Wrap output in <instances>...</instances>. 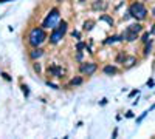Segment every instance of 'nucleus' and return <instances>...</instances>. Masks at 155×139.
I'll list each match as a JSON object with an SVG mask.
<instances>
[{
    "mask_svg": "<svg viewBox=\"0 0 155 139\" xmlns=\"http://www.w3.org/2000/svg\"><path fill=\"white\" fill-rule=\"evenodd\" d=\"M45 39H47V34H45L44 28L36 27V28H33V30L30 31L28 42H30V45H31L33 48H34V46H39V45H42V42H45Z\"/></svg>",
    "mask_w": 155,
    "mask_h": 139,
    "instance_id": "f257e3e1",
    "label": "nucleus"
},
{
    "mask_svg": "<svg viewBox=\"0 0 155 139\" xmlns=\"http://www.w3.org/2000/svg\"><path fill=\"white\" fill-rule=\"evenodd\" d=\"M129 14L132 17H135L137 20H144L146 16H147V9L141 2H135V3L130 5V8H129Z\"/></svg>",
    "mask_w": 155,
    "mask_h": 139,
    "instance_id": "f03ea898",
    "label": "nucleus"
},
{
    "mask_svg": "<svg viewBox=\"0 0 155 139\" xmlns=\"http://www.w3.org/2000/svg\"><path fill=\"white\" fill-rule=\"evenodd\" d=\"M58 23H59V9H58V8H53V9L50 11V14L45 17L42 27L47 28V30H50V28L54 30V28L58 27Z\"/></svg>",
    "mask_w": 155,
    "mask_h": 139,
    "instance_id": "7ed1b4c3",
    "label": "nucleus"
},
{
    "mask_svg": "<svg viewBox=\"0 0 155 139\" xmlns=\"http://www.w3.org/2000/svg\"><path fill=\"white\" fill-rule=\"evenodd\" d=\"M96 68L98 67H96L95 62H84V64H81V67H79V71L85 76H92L96 71Z\"/></svg>",
    "mask_w": 155,
    "mask_h": 139,
    "instance_id": "20e7f679",
    "label": "nucleus"
},
{
    "mask_svg": "<svg viewBox=\"0 0 155 139\" xmlns=\"http://www.w3.org/2000/svg\"><path fill=\"white\" fill-rule=\"evenodd\" d=\"M62 37H64V33H61L58 28H54L53 33H51V36H50V43H58Z\"/></svg>",
    "mask_w": 155,
    "mask_h": 139,
    "instance_id": "39448f33",
    "label": "nucleus"
},
{
    "mask_svg": "<svg viewBox=\"0 0 155 139\" xmlns=\"http://www.w3.org/2000/svg\"><path fill=\"white\" fill-rule=\"evenodd\" d=\"M123 39L127 40V42H134V40L138 39V33H134V31H130V30H126L124 34H123Z\"/></svg>",
    "mask_w": 155,
    "mask_h": 139,
    "instance_id": "423d86ee",
    "label": "nucleus"
},
{
    "mask_svg": "<svg viewBox=\"0 0 155 139\" xmlns=\"http://www.w3.org/2000/svg\"><path fill=\"white\" fill-rule=\"evenodd\" d=\"M106 8H107V3L104 2V0H95V2L92 3L93 11H104Z\"/></svg>",
    "mask_w": 155,
    "mask_h": 139,
    "instance_id": "0eeeda50",
    "label": "nucleus"
},
{
    "mask_svg": "<svg viewBox=\"0 0 155 139\" xmlns=\"http://www.w3.org/2000/svg\"><path fill=\"white\" fill-rule=\"evenodd\" d=\"M62 74H64V71H62L59 67H54V65L48 67V76H54V77H62Z\"/></svg>",
    "mask_w": 155,
    "mask_h": 139,
    "instance_id": "6e6552de",
    "label": "nucleus"
},
{
    "mask_svg": "<svg viewBox=\"0 0 155 139\" xmlns=\"http://www.w3.org/2000/svg\"><path fill=\"white\" fill-rule=\"evenodd\" d=\"M42 56H44V51H42L39 46H34L31 51H30V57H31L33 60H37L39 57H42Z\"/></svg>",
    "mask_w": 155,
    "mask_h": 139,
    "instance_id": "1a4fd4ad",
    "label": "nucleus"
},
{
    "mask_svg": "<svg viewBox=\"0 0 155 139\" xmlns=\"http://www.w3.org/2000/svg\"><path fill=\"white\" fill-rule=\"evenodd\" d=\"M137 62H138V60H137V57H134V56H127V57L124 56V64H123V65H124L126 68H132Z\"/></svg>",
    "mask_w": 155,
    "mask_h": 139,
    "instance_id": "9d476101",
    "label": "nucleus"
},
{
    "mask_svg": "<svg viewBox=\"0 0 155 139\" xmlns=\"http://www.w3.org/2000/svg\"><path fill=\"white\" fill-rule=\"evenodd\" d=\"M102 71H104V74H107V76H115L116 73H118V68L113 67V65H106Z\"/></svg>",
    "mask_w": 155,
    "mask_h": 139,
    "instance_id": "9b49d317",
    "label": "nucleus"
},
{
    "mask_svg": "<svg viewBox=\"0 0 155 139\" xmlns=\"http://www.w3.org/2000/svg\"><path fill=\"white\" fill-rule=\"evenodd\" d=\"M127 30H130L134 33H141V31H143V27H141L140 23H134V25H129Z\"/></svg>",
    "mask_w": 155,
    "mask_h": 139,
    "instance_id": "f8f14e48",
    "label": "nucleus"
},
{
    "mask_svg": "<svg viewBox=\"0 0 155 139\" xmlns=\"http://www.w3.org/2000/svg\"><path fill=\"white\" fill-rule=\"evenodd\" d=\"M61 33H64V34H65L67 33V22L65 20H59V23H58V27H56Z\"/></svg>",
    "mask_w": 155,
    "mask_h": 139,
    "instance_id": "ddd939ff",
    "label": "nucleus"
},
{
    "mask_svg": "<svg viewBox=\"0 0 155 139\" xmlns=\"http://www.w3.org/2000/svg\"><path fill=\"white\" fill-rule=\"evenodd\" d=\"M99 20H104V22H107V23H109V27H113V19H112V17H109V16H106V14H102V16L99 17Z\"/></svg>",
    "mask_w": 155,
    "mask_h": 139,
    "instance_id": "4468645a",
    "label": "nucleus"
},
{
    "mask_svg": "<svg viewBox=\"0 0 155 139\" xmlns=\"http://www.w3.org/2000/svg\"><path fill=\"white\" fill-rule=\"evenodd\" d=\"M93 25H95V22H92V20L84 22V30H85V31H90V30L93 28Z\"/></svg>",
    "mask_w": 155,
    "mask_h": 139,
    "instance_id": "2eb2a0df",
    "label": "nucleus"
},
{
    "mask_svg": "<svg viewBox=\"0 0 155 139\" xmlns=\"http://www.w3.org/2000/svg\"><path fill=\"white\" fill-rule=\"evenodd\" d=\"M81 84H82V77H74V79L70 81V85H71V87H74V85H81Z\"/></svg>",
    "mask_w": 155,
    "mask_h": 139,
    "instance_id": "dca6fc26",
    "label": "nucleus"
},
{
    "mask_svg": "<svg viewBox=\"0 0 155 139\" xmlns=\"http://www.w3.org/2000/svg\"><path fill=\"white\" fill-rule=\"evenodd\" d=\"M152 51V42H147L146 43V48H144V56H149Z\"/></svg>",
    "mask_w": 155,
    "mask_h": 139,
    "instance_id": "f3484780",
    "label": "nucleus"
},
{
    "mask_svg": "<svg viewBox=\"0 0 155 139\" xmlns=\"http://www.w3.org/2000/svg\"><path fill=\"white\" fill-rule=\"evenodd\" d=\"M147 113H149V111H144V113H141V116H140V118L137 119V124H141V122H143V119H144V118L147 116Z\"/></svg>",
    "mask_w": 155,
    "mask_h": 139,
    "instance_id": "a211bd4d",
    "label": "nucleus"
},
{
    "mask_svg": "<svg viewBox=\"0 0 155 139\" xmlns=\"http://www.w3.org/2000/svg\"><path fill=\"white\" fill-rule=\"evenodd\" d=\"M33 68H34V71H36V73H41V71H42V68H41V64H37V62H36V64L33 65Z\"/></svg>",
    "mask_w": 155,
    "mask_h": 139,
    "instance_id": "6ab92c4d",
    "label": "nucleus"
},
{
    "mask_svg": "<svg viewBox=\"0 0 155 139\" xmlns=\"http://www.w3.org/2000/svg\"><path fill=\"white\" fill-rule=\"evenodd\" d=\"M22 91H23L25 96H30V90H28V87H27V85H22Z\"/></svg>",
    "mask_w": 155,
    "mask_h": 139,
    "instance_id": "aec40b11",
    "label": "nucleus"
},
{
    "mask_svg": "<svg viewBox=\"0 0 155 139\" xmlns=\"http://www.w3.org/2000/svg\"><path fill=\"white\" fill-rule=\"evenodd\" d=\"M2 77L5 79V81H8V82H11L12 79H11V76L8 74V73H2Z\"/></svg>",
    "mask_w": 155,
    "mask_h": 139,
    "instance_id": "412c9836",
    "label": "nucleus"
},
{
    "mask_svg": "<svg viewBox=\"0 0 155 139\" xmlns=\"http://www.w3.org/2000/svg\"><path fill=\"white\" fill-rule=\"evenodd\" d=\"M47 85L51 87V88H54V90H59V87H58L56 84H53V82H50V81H47Z\"/></svg>",
    "mask_w": 155,
    "mask_h": 139,
    "instance_id": "4be33fe9",
    "label": "nucleus"
},
{
    "mask_svg": "<svg viewBox=\"0 0 155 139\" xmlns=\"http://www.w3.org/2000/svg\"><path fill=\"white\" fill-rule=\"evenodd\" d=\"M82 48H85V43H82V42H79V43L76 45V49H78V51H81Z\"/></svg>",
    "mask_w": 155,
    "mask_h": 139,
    "instance_id": "5701e85b",
    "label": "nucleus"
},
{
    "mask_svg": "<svg viewBox=\"0 0 155 139\" xmlns=\"http://www.w3.org/2000/svg\"><path fill=\"white\" fill-rule=\"evenodd\" d=\"M149 34H150V33H144V36H143V42H144V43L149 42Z\"/></svg>",
    "mask_w": 155,
    "mask_h": 139,
    "instance_id": "b1692460",
    "label": "nucleus"
},
{
    "mask_svg": "<svg viewBox=\"0 0 155 139\" xmlns=\"http://www.w3.org/2000/svg\"><path fill=\"white\" fill-rule=\"evenodd\" d=\"M71 36H73V37H76V39H79V37H81L78 31H73V33H71Z\"/></svg>",
    "mask_w": 155,
    "mask_h": 139,
    "instance_id": "393cba45",
    "label": "nucleus"
},
{
    "mask_svg": "<svg viewBox=\"0 0 155 139\" xmlns=\"http://www.w3.org/2000/svg\"><path fill=\"white\" fill-rule=\"evenodd\" d=\"M126 118H129V119L134 118V113H132V111H127V113H126Z\"/></svg>",
    "mask_w": 155,
    "mask_h": 139,
    "instance_id": "a878e982",
    "label": "nucleus"
},
{
    "mask_svg": "<svg viewBox=\"0 0 155 139\" xmlns=\"http://www.w3.org/2000/svg\"><path fill=\"white\" fill-rule=\"evenodd\" d=\"M135 94H138V91H137V90H134V91H130V94H129V97H134Z\"/></svg>",
    "mask_w": 155,
    "mask_h": 139,
    "instance_id": "bb28decb",
    "label": "nucleus"
},
{
    "mask_svg": "<svg viewBox=\"0 0 155 139\" xmlns=\"http://www.w3.org/2000/svg\"><path fill=\"white\" fill-rule=\"evenodd\" d=\"M147 87H150V88L153 87V81H152V79H150V81H147Z\"/></svg>",
    "mask_w": 155,
    "mask_h": 139,
    "instance_id": "cd10ccee",
    "label": "nucleus"
},
{
    "mask_svg": "<svg viewBox=\"0 0 155 139\" xmlns=\"http://www.w3.org/2000/svg\"><path fill=\"white\" fill-rule=\"evenodd\" d=\"M99 104H101V105H106V104H107V99H102V100H101Z\"/></svg>",
    "mask_w": 155,
    "mask_h": 139,
    "instance_id": "c85d7f7f",
    "label": "nucleus"
},
{
    "mask_svg": "<svg viewBox=\"0 0 155 139\" xmlns=\"http://www.w3.org/2000/svg\"><path fill=\"white\" fill-rule=\"evenodd\" d=\"M118 136V128H115V131H113V137H116Z\"/></svg>",
    "mask_w": 155,
    "mask_h": 139,
    "instance_id": "c756f323",
    "label": "nucleus"
},
{
    "mask_svg": "<svg viewBox=\"0 0 155 139\" xmlns=\"http://www.w3.org/2000/svg\"><path fill=\"white\" fill-rule=\"evenodd\" d=\"M76 59H78V60H82V54L79 53V54H78V56H76Z\"/></svg>",
    "mask_w": 155,
    "mask_h": 139,
    "instance_id": "7c9ffc66",
    "label": "nucleus"
},
{
    "mask_svg": "<svg viewBox=\"0 0 155 139\" xmlns=\"http://www.w3.org/2000/svg\"><path fill=\"white\" fill-rule=\"evenodd\" d=\"M152 33H155V25H153V28H152V31H150V34H152Z\"/></svg>",
    "mask_w": 155,
    "mask_h": 139,
    "instance_id": "2f4dec72",
    "label": "nucleus"
},
{
    "mask_svg": "<svg viewBox=\"0 0 155 139\" xmlns=\"http://www.w3.org/2000/svg\"><path fill=\"white\" fill-rule=\"evenodd\" d=\"M152 14H153V16H155V8H153V9H152Z\"/></svg>",
    "mask_w": 155,
    "mask_h": 139,
    "instance_id": "473e14b6",
    "label": "nucleus"
},
{
    "mask_svg": "<svg viewBox=\"0 0 155 139\" xmlns=\"http://www.w3.org/2000/svg\"><path fill=\"white\" fill-rule=\"evenodd\" d=\"M79 2H85V0H79Z\"/></svg>",
    "mask_w": 155,
    "mask_h": 139,
    "instance_id": "72a5a7b5",
    "label": "nucleus"
},
{
    "mask_svg": "<svg viewBox=\"0 0 155 139\" xmlns=\"http://www.w3.org/2000/svg\"><path fill=\"white\" fill-rule=\"evenodd\" d=\"M58 2H62V0H58Z\"/></svg>",
    "mask_w": 155,
    "mask_h": 139,
    "instance_id": "f704fd0d",
    "label": "nucleus"
}]
</instances>
